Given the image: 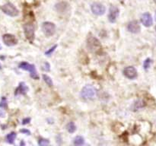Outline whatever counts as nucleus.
<instances>
[{
    "mask_svg": "<svg viewBox=\"0 0 156 146\" xmlns=\"http://www.w3.org/2000/svg\"><path fill=\"white\" fill-rule=\"evenodd\" d=\"M155 21H156V12H155Z\"/></svg>",
    "mask_w": 156,
    "mask_h": 146,
    "instance_id": "26",
    "label": "nucleus"
},
{
    "mask_svg": "<svg viewBox=\"0 0 156 146\" xmlns=\"http://www.w3.org/2000/svg\"><path fill=\"white\" fill-rule=\"evenodd\" d=\"M140 25L137 21H132L127 25V30L132 34H137L140 31Z\"/></svg>",
    "mask_w": 156,
    "mask_h": 146,
    "instance_id": "11",
    "label": "nucleus"
},
{
    "mask_svg": "<svg viewBox=\"0 0 156 146\" xmlns=\"http://www.w3.org/2000/svg\"><path fill=\"white\" fill-rule=\"evenodd\" d=\"M19 68L20 69H23V70H26L28 72H30V75H31V77L33 78L34 79H39V76H38V72H37L36 69H35V66L32 64H30L28 62H22L19 64Z\"/></svg>",
    "mask_w": 156,
    "mask_h": 146,
    "instance_id": "3",
    "label": "nucleus"
},
{
    "mask_svg": "<svg viewBox=\"0 0 156 146\" xmlns=\"http://www.w3.org/2000/svg\"><path fill=\"white\" fill-rule=\"evenodd\" d=\"M0 8L2 11V12H4L5 15H8V16L16 17L19 14V12H18L16 7L11 2H8V3L5 4Z\"/></svg>",
    "mask_w": 156,
    "mask_h": 146,
    "instance_id": "2",
    "label": "nucleus"
},
{
    "mask_svg": "<svg viewBox=\"0 0 156 146\" xmlns=\"http://www.w3.org/2000/svg\"><path fill=\"white\" fill-rule=\"evenodd\" d=\"M152 60L150 59H147L145 60L144 62V69H146V70H147V69H149L150 66H151L152 64Z\"/></svg>",
    "mask_w": 156,
    "mask_h": 146,
    "instance_id": "19",
    "label": "nucleus"
},
{
    "mask_svg": "<svg viewBox=\"0 0 156 146\" xmlns=\"http://www.w3.org/2000/svg\"><path fill=\"white\" fill-rule=\"evenodd\" d=\"M38 144H39V145H40V146L47 145L50 144V142L48 141L47 139H40L39 142H38Z\"/></svg>",
    "mask_w": 156,
    "mask_h": 146,
    "instance_id": "20",
    "label": "nucleus"
},
{
    "mask_svg": "<svg viewBox=\"0 0 156 146\" xmlns=\"http://www.w3.org/2000/svg\"><path fill=\"white\" fill-rule=\"evenodd\" d=\"M30 121H31V118L24 119L23 121H22V124H23V125H26V124H28V123H29Z\"/></svg>",
    "mask_w": 156,
    "mask_h": 146,
    "instance_id": "23",
    "label": "nucleus"
},
{
    "mask_svg": "<svg viewBox=\"0 0 156 146\" xmlns=\"http://www.w3.org/2000/svg\"><path fill=\"white\" fill-rule=\"evenodd\" d=\"M56 47H57V45H55V46H52V47H51L50 49H49V50L46 51V53H45V54H46V56H50V55L52 54V53H53V51H54L55 49H56Z\"/></svg>",
    "mask_w": 156,
    "mask_h": 146,
    "instance_id": "21",
    "label": "nucleus"
},
{
    "mask_svg": "<svg viewBox=\"0 0 156 146\" xmlns=\"http://www.w3.org/2000/svg\"><path fill=\"white\" fill-rule=\"evenodd\" d=\"M118 1H120V2H123V0H118Z\"/></svg>",
    "mask_w": 156,
    "mask_h": 146,
    "instance_id": "25",
    "label": "nucleus"
},
{
    "mask_svg": "<svg viewBox=\"0 0 156 146\" xmlns=\"http://www.w3.org/2000/svg\"><path fill=\"white\" fill-rule=\"evenodd\" d=\"M73 143H74L75 145H84L85 139L82 136H76V138L74 139Z\"/></svg>",
    "mask_w": 156,
    "mask_h": 146,
    "instance_id": "15",
    "label": "nucleus"
},
{
    "mask_svg": "<svg viewBox=\"0 0 156 146\" xmlns=\"http://www.w3.org/2000/svg\"><path fill=\"white\" fill-rule=\"evenodd\" d=\"M141 22L145 27H151L153 24L152 17L149 13H144L141 16Z\"/></svg>",
    "mask_w": 156,
    "mask_h": 146,
    "instance_id": "12",
    "label": "nucleus"
},
{
    "mask_svg": "<svg viewBox=\"0 0 156 146\" xmlns=\"http://www.w3.org/2000/svg\"><path fill=\"white\" fill-rule=\"evenodd\" d=\"M119 8L117 6H114V5H111L109 10V14H108V20L109 22H111V23H114L117 20V17L119 15Z\"/></svg>",
    "mask_w": 156,
    "mask_h": 146,
    "instance_id": "10",
    "label": "nucleus"
},
{
    "mask_svg": "<svg viewBox=\"0 0 156 146\" xmlns=\"http://www.w3.org/2000/svg\"><path fill=\"white\" fill-rule=\"evenodd\" d=\"M43 79L45 82V83H46L47 85H49L50 87H52V86H53V81L50 79V77H49V76H46V75H43Z\"/></svg>",
    "mask_w": 156,
    "mask_h": 146,
    "instance_id": "17",
    "label": "nucleus"
},
{
    "mask_svg": "<svg viewBox=\"0 0 156 146\" xmlns=\"http://www.w3.org/2000/svg\"><path fill=\"white\" fill-rule=\"evenodd\" d=\"M123 75L129 79H135L137 77V70L133 66H128L123 69Z\"/></svg>",
    "mask_w": 156,
    "mask_h": 146,
    "instance_id": "9",
    "label": "nucleus"
},
{
    "mask_svg": "<svg viewBox=\"0 0 156 146\" xmlns=\"http://www.w3.org/2000/svg\"><path fill=\"white\" fill-rule=\"evenodd\" d=\"M50 64L48 63V62H45L44 63V69L45 71H46V72H48V71H50Z\"/></svg>",
    "mask_w": 156,
    "mask_h": 146,
    "instance_id": "22",
    "label": "nucleus"
},
{
    "mask_svg": "<svg viewBox=\"0 0 156 146\" xmlns=\"http://www.w3.org/2000/svg\"><path fill=\"white\" fill-rule=\"evenodd\" d=\"M96 94H97V91L95 88L89 85L85 86L81 91V97L86 100H94L95 98Z\"/></svg>",
    "mask_w": 156,
    "mask_h": 146,
    "instance_id": "1",
    "label": "nucleus"
},
{
    "mask_svg": "<svg viewBox=\"0 0 156 146\" xmlns=\"http://www.w3.org/2000/svg\"><path fill=\"white\" fill-rule=\"evenodd\" d=\"M2 40L4 43L8 46H13L18 43V39L15 37V36L10 34H6L2 36Z\"/></svg>",
    "mask_w": 156,
    "mask_h": 146,
    "instance_id": "8",
    "label": "nucleus"
},
{
    "mask_svg": "<svg viewBox=\"0 0 156 146\" xmlns=\"http://www.w3.org/2000/svg\"><path fill=\"white\" fill-rule=\"evenodd\" d=\"M34 25L32 24H25L24 25V32H25V37L31 42H32L34 39Z\"/></svg>",
    "mask_w": 156,
    "mask_h": 146,
    "instance_id": "6",
    "label": "nucleus"
},
{
    "mask_svg": "<svg viewBox=\"0 0 156 146\" xmlns=\"http://www.w3.org/2000/svg\"><path fill=\"white\" fill-rule=\"evenodd\" d=\"M20 132L22 133H25V134H27V135L31 134L30 131H28V130H20Z\"/></svg>",
    "mask_w": 156,
    "mask_h": 146,
    "instance_id": "24",
    "label": "nucleus"
},
{
    "mask_svg": "<svg viewBox=\"0 0 156 146\" xmlns=\"http://www.w3.org/2000/svg\"><path fill=\"white\" fill-rule=\"evenodd\" d=\"M66 129H67L68 132L70 133H73L76 132V125H75V123H73V122H70V123H69L67 124V126H66Z\"/></svg>",
    "mask_w": 156,
    "mask_h": 146,
    "instance_id": "16",
    "label": "nucleus"
},
{
    "mask_svg": "<svg viewBox=\"0 0 156 146\" xmlns=\"http://www.w3.org/2000/svg\"><path fill=\"white\" fill-rule=\"evenodd\" d=\"M42 31L43 33L46 35V37H50L53 36L55 33V31H56V26L53 23L49 22H44L42 24Z\"/></svg>",
    "mask_w": 156,
    "mask_h": 146,
    "instance_id": "5",
    "label": "nucleus"
},
{
    "mask_svg": "<svg viewBox=\"0 0 156 146\" xmlns=\"http://www.w3.org/2000/svg\"><path fill=\"white\" fill-rule=\"evenodd\" d=\"M91 9L94 15H102L105 13L106 7L101 3L99 2H94L91 6Z\"/></svg>",
    "mask_w": 156,
    "mask_h": 146,
    "instance_id": "7",
    "label": "nucleus"
},
{
    "mask_svg": "<svg viewBox=\"0 0 156 146\" xmlns=\"http://www.w3.org/2000/svg\"><path fill=\"white\" fill-rule=\"evenodd\" d=\"M28 91V86L25 85V83L24 82H21L18 85V87L17 88L16 90H15V95H19V94H26L27 92Z\"/></svg>",
    "mask_w": 156,
    "mask_h": 146,
    "instance_id": "13",
    "label": "nucleus"
},
{
    "mask_svg": "<svg viewBox=\"0 0 156 146\" xmlns=\"http://www.w3.org/2000/svg\"><path fill=\"white\" fill-rule=\"evenodd\" d=\"M0 49H1V47H0Z\"/></svg>",
    "mask_w": 156,
    "mask_h": 146,
    "instance_id": "27",
    "label": "nucleus"
},
{
    "mask_svg": "<svg viewBox=\"0 0 156 146\" xmlns=\"http://www.w3.org/2000/svg\"><path fill=\"white\" fill-rule=\"evenodd\" d=\"M16 136H17L16 133H14V132L9 133V134H8L6 136V142L8 143H9V144H13L15 139H16Z\"/></svg>",
    "mask_w": 156,
    "mask_h": 146,
    "instance_id": "14",
    "label": "nucleus"
},
{
    "mask_svg": "<svg viewBox=\"0 0 156 146\" xmlns=\"http://www.w3.org/2000/svg\"><path fill=\"white\" fill-rule=\"evenodd\" d=\"M0 108L5 109L7 108V99L5 97H2L0 102Z\"/></svg>",
    "mask_w": 156,
    "mask_h": 146,
    "instance_id": "18",
    "label": "nucleus"
},
{
    "mask_svg": "<svg viewBox=\"0 0 156 146\" xmlns=\"http://www.w3.org/2000/svg\"><path fill=\"white\" fill-rule=\"evenodd\" d=\"M87 46L88 47L89 50L92 51V52H96L101 47L100 41L92 35L88 37Z\"/></svg>",
    "mask_w": 156,
    "mask_h": 146,
    "instance_id": "4",
    "label": "nucleus"
}]
</instances>
